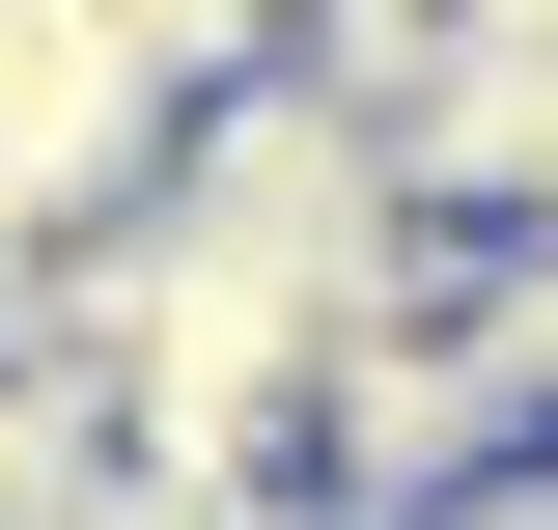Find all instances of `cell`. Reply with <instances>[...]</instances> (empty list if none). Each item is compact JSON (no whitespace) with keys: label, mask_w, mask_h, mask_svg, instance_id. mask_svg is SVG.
Instances as JSON below:
<instances>
[{"label":"cell","mask_w":558,"mask_h":530,"mask_svg":"<svg viewBox=\"0 0 558 530\" xmlns=\"http://www.w3.org/2000/svg\"><path fill=\"white\" fill-rule=\"evenodd\" d=\"M0 503H28V419H0Z\"/></svg>","instance_id":"obj_1"}]
</instances>
